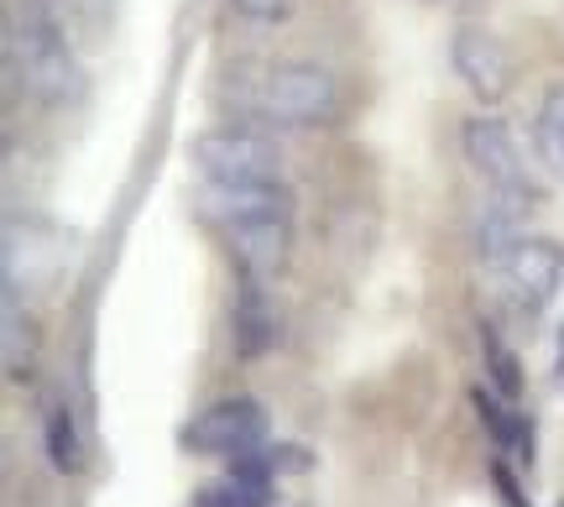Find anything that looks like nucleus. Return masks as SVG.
<instances>
[{
	"label": "nucleus",
	"mask_w": 564,
	"mask_h": 507,
	"mask_svg": "<svg viewBox=\"0 0 564 507\" xmlns=\"http://www.w3.org/2000/svg\"><path fill=\"white\" fill-rule=\"evenodd\" d=\"M204 209H209V220L220 225L241 278L272 283L288 267V251H293V204L282 194V183H246V188L204 183Z\"/></svg>",
	"instance_id": "f257e3e1"
},
{
	"label": "nucleus",
	"mask_w": 564,
	"mask_h": 507,
	"mask_svg": "<svg viewBox=\"0 0 564 507\" xmlns=\"http://www.w3.org/2000/svg\"><path fill=\"white\" fill-rule=\"evenodd\" d=\"M11 74L42 105H74L84 95V63L47 17H26L11 32Z\"/></svg>",
	"instance_id": "f03ea898"
},
{
	"label": "nucleus",
	"mask_w": 564,
	"mask_h": 507,
	"mask_svg": "<svg viewBox=\"0 0 564 507\" xmlns=\"http://www.w3.org/2000/svg\"><path fill=\"white\" fill-rule=\"evenodd\" d=\"M345 110L340 79L319 63H278L262 79L257 116L278 131H308V126H335Z\"/></svg>",
	"instance_id": "7ed1b4c3"
},
{
	"label": "nucleus",
	"mask_w": 564,
	"mask_h": 507,
	"mask_svg": "<svg viewBox=\"0 0 564 507\" xmlns=\"http://www.w3.org/2000/svg\"><path fill=\"white\" fill-rule=\"evenodd\" d=\"M188 163L199 168L204 183L246 188V183H282V152L272 137L246 126H215L188 142Z\"/></svg>",
	"instance_id": "20e7f679"
},
{
	"label": "nucleus",
	"mask_w": 564,
	"mask_h": 507,
	"mask_svg": "<svg viewBox=\"0 0 564 507\" xmlns=\"http://www.w3.org/2000/svg\"><path fill=\"white\" fill-rule=\"evenodd\" d=\"M178 440L194 455H225V461H236L246 450L267 445V408L257 398H220V403H209L204 413H194Z\"/></svg>",
	"instance_id": "39448f33"
},
{
	"label": "nucleus",
	"mask_w": 564,
	"mask_h": 507,
	"mask_svg": "<svg viewBox=\"0 0 564 507\" xmlns=\"http://www.w3.org/2000/svg\"><path fill=\"white\" fill-rule=\"evenodd\" d=\"M497 278H502L507 299L528 314L554 304V293L564 288V246L549 236H523L497 257Z\"/></svg>",
	"instance_id": "423d86ee"
},
{
	"label": "nucleus",
	"mask_w": 564,
	"mask_h": 507,
	"mask_svg": "<svg viewBox=\"0 0 564 507\" xmlns=\"http://www.w3.org/2000/svg\"><path fill=\"white\" fill-rule=\"evenodd\" d=\"M449 68H455V79L481 105L507 100V95H512V79H518L507 42L497 37V32H486V26H460V32L449 37Z\"/></svg>",
	"instance_id": "0eeeda50"
},
{
	"label": "nucleus",
	"mask_w": 564,
	"mask_h": 507,
	"mask_svg": "<svg viewBox=\"0 0 564 507\" xmlns=\"http://www.w3.org/2000/svg\"><path fill=\"white\" fill-rule=\"evenodd\" d=\"M460 152H465V163L476 168V179H481L486 188L533 194L528 163H523V152H518V142H512L507 121H497V116H470V121L460 126Z\"/></svg>",
	"instance_id": "6e6552de"
},
{
	"label": "nucleus",
	"mask_w": 564,
	"mask_h": 507,
	"mask_svg": "<svg viewBox=\"0 0 564 507\" xmlns=\"http://www.w3.org/2000/svg\"><path fill=\"white\" fill-rule=\"evenodd\" d=\"M230 341L246 362H257L278 345V309L267 304V283H257V278H241V293L230 309Z\"/></svg>",
	"instance_id": "1a4fd4ad"
},
{
	"label": "nucleus",
	"mask_w": 564,
	"mask_h": 507,
	"mask_svg": "<svg viewBox=\"0 0 564 507\" xmlns=\"http://www.w3.org/2000/svg\"><path fill=\"white\" fill-rule=\"evenodd\" d=\"M470 403H476L486 434L497 440V450H502L507 461L533 466V424H528V413H518L502 392H486V387H476V392H470Z\"/></svg>",
	"instance_id": "9d476101"
},
{
	"label": "nucleus",
	"mask_w": 564,
	"mask_h": 507,
	"mask_svg": "<svg viewBox=\"0 0 564 507\" xmlns=\"http://www.w3.org/2000/svg\"><path fill=\"white\" fill-rule=\"evenodd\" d=\"M0 325H6V345H0L6 377H11V382H26V377H32V366H37V325H32V314L21 309V293H17V288H6Z\"/></svg>",
	"instance_id": "9b49d317"
},
{
	"label": "nucleus",
	"mask_w": 564,
	"mask_h": 507,
	"mask_svg": "<svg viewBox=\"0 0 564 507\" xmlns=\"http://www.w3.org/2000/svg\"><path fill=\"white\" fill-rule=\"evenodd\" d=\"M42 434H47V461L53 471L74 476L84 466V445H79V429H74V408L63 403H47V419H42Z\"/></svg>",
	"instance_id": "f8f14e48"
},
{
	"label": "nucleus",
	"mask_w": 564,
	"mask_h": 507,
	"mask_svg": "<svg viewBox=\"0 0 564 507\" xmlns=\"http://www.w3.org/2000/svg\"><path fill=\"white\" fill-rule=\"evenodd\" d=\"M533 147H539V158L549 163V173L564 179V84L549 89L539 116H533Z\"/></svg>",
	"instance_id": "ddd939ff"
},
{
	"label": "nucleus",
	"mask_w": 564,
	"mask_h": 507,
	"mask_svg": "<svg viewBox=\"0 0 564 507\" xmlns=\"http://www.w3.org/2000/svg\"><path fill=\"white\" fill-rule=\"evenodd\" d=\"M481 356H486V371H491V387L512 403V398L523 392V362L512 356V345H507L491 325H481Z\"/></svg>",
	"instance_id": "4468645a"
},
{
	"label": "nucleus",
	"mask_w": 564,
	"mask_h": 507,
	"mask_svg": "<svg viewBox=\"0 0 564 507\" xmlns=\"http://www.w3.org/2000/svg\"><path fill=\"white\" fill-rule=\"evenodd\" d=\"M246 21H262V26H278V21L293 17V0H230Z\"/></svg>",
	"instance_id": "2eb2a0df"
},
{
	"label": "nucleus",
	"mask_w": 564,
	"mask_h": 507,
	"mask_svg": "<svg viewBox=\"0 0 564 507\" xmlns=\"http://www.w3.org/2000/svg\"><path fill=\"white\" fill-rule=\"evenodd\" d=\"M491 476H497V487H502L507 507H533V503H528V497H523V492H518V482L507 476V466H497V471H491Z\"/></svg>",
	"instance_id": "dca6fc26"
},
{
	"label": "nucleus",
	"mask_w": 564,
	"mask_h": 507,
	"mask_svg": "<svg viewBox=\"0 0 564 507\" xmlns=\"http://www.w3.org/2000/svg\"><path fill=\"white\" fill-rule=\"evenodd\" d=\"M554 387L564 392V325H560V341H554Z\"/></svg>",
	"instance_id": "f3484780"
}]
</instances>
